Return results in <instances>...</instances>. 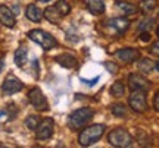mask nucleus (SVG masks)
<instances>
[{"instance_id": "nucleus-1", "label": "nucleus", "mask_w": 159, "mask_h": 148, "mask_svg": "<svg viewBox=\"0 0 159 148\" xmlns=\"http://www.w3.org/2000/svg\"><path fill=\"white\" fill-rule=\"evenodd\" d=\"M103 133H105V125H102V123L90 125L80 132L78 142L83 147H90V145L96 144L103 137Z\"/></svg>"}, {"instance_id": "nucleus-2", "label": "nucleus", "mask_w": 159, "mask_h": 148, "mask_svg": "<svg viewBox=\"0 0 159 148\" xmlns=\"http://www.w3.org/2000/svg\"><path fill=\"white\" fill-rule=\"evenodd\" d=\"M27 35H28L30 40L34 41L35 44H39L44 50H52V49H55L57 46L56 38L52 34L46 32L44 29H31V31H28Z\"/></svg>"}, {"instance_id": "nucleus-3", "label": "nucleus", "mask_w": 159, "mask_h": 148, "mask_svg": "<svg viewBox=\"0 0 159 148\" xmlns=\"http://www.w3.org/2000/svg\"><path fill=\"white\" fill-rule=\"evenodd\" d=\"M108 141L112 147H116V148H128L134 142L131 133L128 131L122 129V128H116V129L109 132Z\"/></svg>"}, {"instance_id": "nucleus-4", "label": "nucleus", "mask_w": 159, "mask_h": 148, "mask_svg": "<svg viewBox=\"0 0 159 148\" xmlns=\"http://www.w3.org/2000/svg\"><path fill=\"white\" fill-rule=\"evenodd\" d=\"M93 114H94V112H93L90 107H81V108H78V110L72 112V114L69 116V119H68L69 128H72V129L83 128V126L93 117Z\"/></svg>"}, {"instance_id": "nucleus-5", "label": "nucleus", "mask_w": 159, "mask_h": 148, "mask_svg": "<svg viewBox=\"0 0 159 148\" xmlns=\"http://www.w3.org/2000/svg\"><path fill=\"white\" fill-rule=\"evenodd\" d=\"M128 104L133 112L136 113H144L148 110V98H146V91H140V90H134L131 91L130 97H128Z\"/></svg>"}, {"instance_id": "nucleus-6", "label": "nucleus", "mask_w": 159, "mask_h": 148, "mask_svg": "<svg viewBox=\"0 0 159 148\" xmlns=\"http://www.w3.org/2000/svg\"><path fill=\"white\" fill-rule=\"evenodd\" d=\"M28 100L31 103V106L39 110V112H44V110H49V103H47V98L44 97V94L41 92L39 87L33 88L31 91L28 92Z\"/></svg>"}, {"instance_id": "nucleus-7", "label": "nucleus", "mask_w": 159, "mask_h": 148, "mask_svg": "<svg viewBox=\"0 0 159 148\" xmlns=\"http://www.w3.org/2000/svg\"><path fill=\"white\" fill-rule=\"evenodd\" d=\"M53 131H55V122H53V119L52 117H46V119H43L40 122V125L35 129V138L39 141H47V139L52 138Z\"/></svg>"}, {"instance_id": "nucleus-8", "label": "nucleus", "mask_w": 159, "mask_h": 148, "mask_svg": "<svg viewBox=\"0 0 159 148\" xmlns=\"http://www.w3.org/2000/svg\"><path fill=\"white\" fill-rule=\"evenodd\" d=\"M22 88H24L22 81L18 79L13 74L7 75L6 79L3 81V84H2V91H3L5 95H13V94H16V92L21 91Z\"/></svg>"}, {"instance_id": "nucleus-9", "label": "nucleus", "mask_w": 159, "mask_h": 148, "mask_svg": "<svg viewBox=\"0 0 159 148\" xmlns=\"http://www.w3.org/2000/svg\"><path fill=\"white\" fill-rule=\"evenodd\" d=\"M128 87H130L131 91H134V90H140V91H146L148 92L150 90V81L146 79L142 74H131L128 76Z\"/></svg>"}, {"instance_id": "nucleus-10", "label": "nucleus", "mask_w": 159, "mask_h": 148, "mask_svg": "<svg viewBox=\"0 0 159 148\" xmlns=\"http://www.w3.org/2000/svg\"><path fill=\"white\" fill-rule=\"evenodd\" d=\"M115 57L124 63H134L140 59V50H137L134 47H125L116 51Z\"/></svg>"}, {"instance_id": "nucleus-11", "label": "nucleus", "mask_w": 159, "mask_h": 148, "mask_svg": "<svg viewBox=\"0 0 159 148\" xmlns=\"http://www.w3.org/2000/svg\"><path fill=\"white\" fill-rule=\"evenodd\" d=\"M0 23L6 28H13L15 23H16L15 13L5 5H0Z\"/></svg>"}, {"instance_id": "nucleus-12", "label": "nucleus", "mask_w": 159, "mask_h": 148, "mask_svg": "<svg viewBox=\"0 0 159 148\" xmlns=\"http://www.w3.org/2000/svg\"><path fill=\"white\" fill-rule=\"evenodd\" d=\"M106 25H108V28H111L114 31L115 34L122 35L128 29V27H130V21L125 19V18H114V19H109L106 22Z\"/></svg>"}, {"instance_id": "nucleus-13", "label": "nucleus", "mask_w": 159, "mask_h": 148, "mask_svg": "<svg viewBox=\"0 0 159 148\" xmlns=\"http://www.w3.org/2000/svg\"><path fill=\"white\" fill-rule=\"evenodd\" d=\"M25 15L31 22H40L44 16V12L41 11L37 5H28L27 9H25Z\"/></svg>"}, {"instance_id": "nucleus-14", "label": "nucleus", "mask_w": 159, "mask_h": 148, "mask_svg": "<svg viewBox=\"0 0 159 148\" xmlns=\"http://www.w3.org/2000/svg\"><path fill=\"white\" fill-rule=\"evenodd\" d=\"M84 3L93 15H102L105 12V0H84Z\"/></svg>"}, {"instance_id": "nucleus-15", "label": "nucleus", "mask_w": 159, "mask_h": 148, "mask_svg": "<svg viewBox=\"0 0 159 148\" xmlns=\"http://www.w3.org/2000/svg\"><path fill=\"white\" fill-rule=\"evenodd\" d=\"M56 60L61 66H63V68L71 69V68H75V66H77V59H75V56L69 54V53H63L61 56H57Z\"/></svg>"}, {"instance_id": "nucleus-16", "label": "nucleus", "mask_w": 159, "mask_h": 148, "mask_svg": "<svg viewBox=\"0 0 159 148\" xmlns=\"http://www.w3.org/2000/svg\"><path fill=\"white\" fill-rule=\"evenodd\" d=\"M44 18L47 21H50L52 23H59L63 16L59 13V11L56 9V6H49V7L44 9Z\"/></svg>"}, {"instance_id": "nucleus-17", "label": "nucleus", "mask_w": 159, "mask_h": 148, "mask_svg": "<svg viewBox=\"0 0 159 148\" xmlns=\"http://www.w3.org/2000/svg\"><path fill=\"white\" fill-rule=\"evenodd\" d=\"M28 60V50L27 47H19L16 51H15V65L18 68H24L25 63Z\"/></svg>"}, {"instance_id": "nucleus-18", "label": "nucleus", "mask_w": 159, "mask_h": 148, "mask_svg": "<svg viewBox=\"0 0 159 148\" xmlns=\"http://www.w3.org/2000/svg\"><path fill=\"white\" fill-rule=\"evenodd\" d=\"M153 69H155V63L152 62L150 59H140V62H139V70H140L142 74L148 75V74H150Z\"/></svg>"}, {"instance_id": "nucleus-19", "label": "nucleus", "mask_w": 159, "mask_h": 148, "mask_svg": "<svg viewBox=\"0 0 159 148\" xmlns=\"http://www.w3.org/2000/svg\"><path fill=\"white\" fill-rule=\"evenodd\" d=\"M109 92H111V95H112V97H122V95H124V92H125L124 84H122L121 81L114 82L112 87H111V90H109Z\"/></svg>"}, {"instance_id": "nucleus-20", "label": "nucleus", "mask_w": 159, "mask_h": 148, "mask_svg": "<svg viewBox=\"0 0 159 148\" xmlns=\"http://www.w3.org/2000/svg\"><path fill=\"white\" fill-rule=\"evenodd\" d=\"M116 6H118L124 13H127V15H134V13H137V6L133 5V3H128V2H116Z\"/></svg>"}, {"instance_id": "nucleus-21", "label": "nucleus", "mask_w": 159, "mask_h": 148, "mask_svg": "<svg viewBox=\"0 0 159 148\" xmlns=\"http://www.w3.org/2000/svg\"><path fill=\"white\" fill-rule=\"evenodd\" d=\"M156 5H158L156 0H142V2H140V9H142L144 13H150L152 11H155Z\"/></svg>"}, {"instance_id": "nucleus-22", "label": "nucleus", "mask_w": 159, "mask_h": 148, "mask_svg": "<svg viewBox=\"0 0 159 148\" xmlns=\"http://www.w3.org/2000/svg\"><path fill=\"white\" fill-rule=\"evenodd\" d=\"M111 112H112L115 117H125L127 116V107L124 104H114L111 107Z\"/></svg>"}, {"instance_id": "nucleus-23", "label": "nucleus", "mask_w": 159, "mask_h": 148, "mask_svg": "<svg viewBox=\"0 0 159 148\" xmlns=\"http://www.w3.org/2000/svg\"><path fill=\"white\" fill-rule=\"evenodd\" d=\"M55 6H56V9L59 11V13H61L62 16H66L69 12H71V7H69V5H68V2H66V0H57Z\"/></svg>"}, {"instance_id": "nucleus-24", "label": "nucleus", "mask_w": 159, "mask_h": 148, "mask_svg": "<svg viewBox=\"0 0 159 148\" xmlns=\"http://www.w3.org/2000/svg\"><path fill=\"white\" fill-rule=\"evenodd\" d=\"M40 117L39 116H28L27 119H25V126L28 128L30 131H35L37 129V126L40 125Z\"/></svg>"}, {"instance_id": "nucleus-25", "label": "nucleus", "mask_w": 159, "mask_h": 148, "mask_svg": "<svg viewBox=\"0 0 159 148\" xmlns=\"http://www.w3.org/2000/svg\"><path fill=\"white\" fill-rule=\"evenodd\" d=\"M152 23H153V19L142 21V23H140V31H148V29H150L152 28Z\"/></svg>"}, {"instance_id": "nucleus-26", "label": "nucleus", "mask_w": 159, "mask_h": 148, "mask_svg": "<svg viewBox=\"0 0 159 148\" xmlns=\"http://www.w3.org/2000/svg\"><path fill=\"white\" fill-rule=\"evenodd\" d=\"M149 51L153 54V56H158L159 57V41H156V43H153L152 44V47L149 49Z\"/></svg>"}, {"instance_id": "nucleus-27", "label": "nucleus", "mask_w": 159, "mask_h": 148, "mask_svg": "<svg viewBox=\"0 0 159 148\" xmlns=\"http://www.w3.org/2000/svg\"><path fill=\"white\" fill-rule=\"evenodd\" d=\"M105 68L109 69V72H111V74H116V70H118V66L114 65V63H111V62L105 63Z\"/></svg>"}, {"instance_id": "nucleus-28", "label": "nucleus", "mask_w": 159, "mask_h": 148, "mask_svg": "<svg viewBox=\"0 0 159 148\" xmlns=\"http://www.w3.org/2000/svg\"><path fill=\"white\" fill-rule=\"evenodd\" d=\"M140 40L144 41V43L150 40V34H149V31H142V34H140Z\"/></svg>"}, {"instance_id": "nucleus-29", "label": "nucleus", "mask_w": 159, "mask_h": 148, "mask_svg": "<svg viewBox=\"0 0 159 148\" xmlns=\"http://www.w3.org/2000/svg\"><path fill=\"white\" fill-rule=\"evenodd\" d=\"M81 81H83L84 84H87V85H89V87H93V85H94V84H96V82H97V81H99V76H96L94 79H91V81H89V79H84V78H81Z\"/></svg>"}, {"instance_id": "nucleus-30", "label": "nucleus", "mask_w": 159, "mask_h": 148, "mask_svg": "<svg viewBox=\"0 0 159 148\" xmlns=\"http://www.w3.org/2000/svg\"><path fill=\"white\" fill-rule=\"evenodd\" d=\"M153 107H155V110L159 113V91L156 92V95H155V98H153Z\"/></svg>"}, {"instance_id": "nucleus-31", "label": "nucleus", "mask_w": 159, "mask_h": 148, "mask_svg": "<svg viewBox=\"0 0 159 148\" xmlns=\"http://www.w3.org/2000/svg\"><path fill=\"white\" fill-rule=\"evenodd\" d=\"M3 68H5V62H3V59L0 57V74L3 72Z\"/></svg>"}, {"instance_id": "nucleus-32", "label": "nucleus", "mask_w": 159, "mask_h": 148, "mask_svg": "<svg viewBox=\"0 0 159 148\" xmlns=\"http://www.w3.org/2000/svg\"><path fill=\"white\" fill-rule=\"evenodd\" d=\"M155 70H158V72H159V62L155 63Z\"/></svg>"}, {"instance_id": "nucleus-33", "label": "nucleus", "mask_w": 159, "mask_h": 148, "mask_svg": "<svg viewBox=\"0 0 159 148\" xmlns=\"http://www.w3.org/2000/svg\"><path fill=\"white\" fill-rule=\"evenodd\" d=\"M6 114V112H3V110H0V117H2V116H5Z\"/></svg>"}, {"instance_id": "nucleus-34", "label": "nucleus", "mask_w": 159, "mask_h": 148, "mask_svg": "<svg viewBox=\"0 0 159 148\" xmlns=\"http://www.w3.org/2000/svg\"><path fill=\"white\" fill-rule=\"evenodd\" d=\"M40 2H49V0H40Z\"/></svg>"}, {"instance_id": "nucleus-35", "label": "nucleus", "mask_w": 159, "mask_h": 148, "mask_svg": "<svg viewBox=\"0 0 159 148\" xmlns=\"http://www.w3.org/2000/svg\"><path fill=\"white\" fill-rule=\"evenodd\" d=\"M158 37H159V27H158Z\"/></svg>"}]
</instances>
